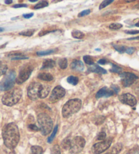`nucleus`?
Here are the masks:
<instances>
[{
    "mask_svg": "<svg viewBox=\"0 0 139 154\" xmlns=\"http://www.w3.org/2000/svg\"><path fill=\"white\" fill-rule=\"evenodd\" d=\"M2 137L6 147L14 149L20 140L19 130L17 124L11 122L4 126L2 130Z\"/></svg>",
    "mask_w": 139,
    "mask_h": 154,
    "instance_id": "f257e3e1",
    "label": "nucleus"
},
{
    "mask_svg": "<svg viewBox=\"0 0 139 154\" xmlns=\"http://www.w3.org/2000/svg\"><path fill=\"white\" fill-rule=\"evenodd\" d=\"M23 95L22 90L19 88H15L6 91L2 99V103L4 105L12 107L18 103Z\"/></svg>",
    "mask_w": 139,
    "mask_h": 154,
    "instance_id": "f03ea898",
    "label": "nucleus"
},
{
    "mask_svg": "<svg viewBox=\"0 0 139 154\" xmlns=\"http://www.w3.org/2000/svg\"><path fill=\"white\" fill-rule=\"evenodd\" d=\"M82 100L79 99H73L68 100L64 105L62 109L63 118H69L72 115L78 112L82 107Z\"/></svg>",
    "mask_w": 139,
    "mask_h": 154,
    "instance_id": "7ed1b4c3",
    "label": "nucleus"
},
{
    "mask_svg": "<svg viewBox=\"0 0 139 154\" xmlns=\"http://www.w3.org/2000/svg\"><path fill=\"white\" fill-rule=\"evenodd\" d=\"M37 122L42 135L46 136L51 132L53 129V122L48 115L44 113L39 114L37 116Z\"/></svg>",
    "mask_w": 139,
    "mask_h": 154,
    "instance_id": "20e7f679",
    "label": "nucleus"
},
{
    "mask_svg": "<svg viewBox=\"0 0 139 154\" xmlns=\"http://www.w3.org/2000/svg\"><path fill=\"white\" fill-rule=\"evenodd\" d=\"M16 72L10 71L0 81V91H8L12 89L16 82Z\"/></svg>",
    "mask_w": 139,
    "mask_h": 154,
    "instance_id": "39448f33",
    "label": "nucleus"
},
{
    "mask_svg": "<svg viewBox=\"0 0 139 154\" xmlns=\"http://www.w3.org/2000/svg\"><path fill=\"white\" fill-rule=\"evenodd\" d=\"M85 144V140L82 137H76L71 140L69 151L73 154L79 153L83 150Z\"/></svg>",
    "mask_w": 139,
    "mask_h": 154,
    "instance_id": "423d86ee",
    "label": "nucleus"
},
{
    "mask_svg": "<svg viewBox=\"0 0 139 154\" xmlns=\"http://www.w3.org/2000/svg\"><path fill=\"white\" fill-rule=\"evenodd\" d=\"M33 70V67L31 65H26L24 66L20 69L18 76L17 77V79H16V82L18 84H21L24 83V82H26L29 78Z\"/></svg>",
    "mask_w": 139,
    "mask_h": 154,
    "instance_id": "0eeeda50",
    "label": "nucleus"
},
{
    "mask_svg": "<svg viewBox=\"0 0 139 154\" xmlns=\"http://www.w3.org/2000/svg\"><path fill=\"white\" fill-rule=\"evenodd\" d=\"M41 87L42 84L38 82H33L29 85L27 89V94L29 99L33 100L39 99Z\"/></svg>",
    "mask_w": 139,
    "mask_h": 154,
    "instance_id": "6e6552de",
    "label": "nucleus"
},
{
    "mask_svg": "<svg viewBox=\"0 0 139 154\" xmlns=\"http://www.w3.org/2000/svg\"><path fill=\"white\" fill-rule=\"evenodd\" d=\"M112 143V139H106L103 141L97 143L92 146V151L94 154H100L107 150Z\"/></svg>",
    "mask_w": 139,
    "mask_h": 154,
    "instance_id": "1a4fd4ad",
    "label": "nucleus"
},
{
    "mask_svg": "<svg viewBox=\"0 0 139 154\" xmlns=\"http://www.w3.org/2000/svg\"><path fill=\"white\" fill-rule=\"evenodd\" d=\"M120 78L122 79V83L124 87H129L134 84L138 78L135 74L128 72H124L120 74Z\"/></svg>",
    "mask_w": 139,
    "mask_h": 154,
    "instance_id": "9d476101",
    "label": "nucleus"
},
{
    "mask_svg": "<svg viewBox=\"0 0 139 154\" xmlns=\"http://www.w3.org/2000/svg\"><path fill=\"white\" fill-rule=\"evenodd\" d=\"M65 90L64 89L62 86H58L57 87H55L54 90L52 91V93L50 94L49 100L51 103H56L65 97Z\"/></svg>",
    "mask_w": 139,
    "mask_h": 154,
    "instance_id": "9b49d317",
    "label": "nucleus"
},
{
    "mask_svg": "<svg viewBox=\"0 0 139 154\" xmlns=\"http://www.w3.org/2000/svg\"><path fill=\"white\" fill-rule=\"evenodd\" d=\"M119 99L122 103L129 105L130 107H134L136 104V102H137L136 98L132 94L129 93L121 95V96H119Z\"/></svg>",
    "mask_w": 139,
    "mask_h": 154,
    "instance_id": "f8f14e48",
    "label": "nucleus"
},
{
    "mask_svg": "<svg viewBox=\"0 0 139 154\" xmlns=\"http://www.w3.org/2000/svg\"><path fill=\"white\" fill-rule=\"evenodd\" d=\"M113 94L114 92L113 90L109 89L107 87H104L97 92V94H96V98L97 99H100V98L103 97H109L113 96Z\"/></svg>",
    "mask_w": 139,
    "mask_h": 154,
    "instance_id": "ddd939ff",
    "label": "nucleus"
},
{
    "mask_svg": "<svg viewBox=\"0 0 139 154\" xmlns=\"http://www.w3.org/2000/svg\"><path fill=\"white\" fill-rule=\"evenodd\" d=\"M50 86L47 84H42L41 90L39 92V99H45L50 93Z\"/></svg>",
    "mask_w": 139,
    "mask_h": 154,
    "instance_id": "4468645a",
    "label": "nucleus"
},
{
    "mask_svg": "<svg viewBox=\"0 0 139 154\" xmlns=\"http://www.w3.org/2000/svg\"><path fill=\"white\" fill-rule=\"evenodd\" d=\"M71 68L75 71H82L84 69V65L81 60H74L71 63Z\"/></svg>",
    "mask_w": 139,
    "mask_h": 154,
    "instance_id": "2eb2a0df",
    "label": "nucleus"
},
{
    "mask_svg": "<svg viewBox=\"0 0 139 154\" xmlns=\"http://www.w3.org/2000/svg\"><path fill=\"white\" fill-rule=\"evenodd\" d=\"M123 148V145L122 143H118L117 144L115 145L114 146H113L110 149H109L107 152L105 154H118L119 153H120V151H122Z\"/></svg>",
    "mask_w": 139,
    "mask_h": 154,
    "instance_id": "dca6fc26",
    "label": "nucleus"
},
{
    "mask_svg": "<svg viewBox=\"0 0 139 154\" xmlns=\"http://www.w3.org/2000/svg\"><path fill=\"white\" fill-rule=\"evenodd\" d=\"M89 70L92 72H94V73H97L99 74H106L107 73V71L104 69L101 68L99 67L98 65H93L91 66V67L89 68Z\"/></svg>",
    "mask_w": 139,
    "mask_h": 154,
    "instance_id": "f3484780",
    "label": "nucleus"
},
{
    "mask_svg": "<svg viewBox=\"0 0 139 154\" xmlns=\"http://www.w3.org/2000/svg\"><path fill=\"white\" fill-rule=\"evenodd\" d=\"M55 66V62L54 60L52 59H48L45 60L44 63H43L42 67L41 69H51L53 68Z\"/></svg>",
    "mask_w": 139,
    "mask_h": 154,
    "instance_id": "a211bd4d",
    "label": "nucleus"
},
{
    "mask_svg": "<svg viewBox=\"0 0 139 154\" xmlns=\"http://www.w3.org/2000/svg\"><path fill=\"white\" fill-rule=\"evenodd\" d=\"M39 79L43 81H46V82H50L53 79V76L50 73H39L38 76H37Z\"/></svg>",
    "mask_w": 139,
    "mask_h": 154,
    "instance_id": "6ab92c4d",
    "label": "nucleus"
},
{
    "mask_svg": "<svg viewBox=\"0 0 139 154\" xmlns=\"http://www.w3.org/2000/svg\"><path fill=\"white\" fill-rule=\"evenodd\" d=\"M30 154H43V149L40 146H32L31 147Z\"/></svg>",
    "mask_w": 139,
    "mask_h": 154,
    "instance_id": "aec40b11",
    "label": "nucleus"
},
{
    "mask_svg": "<svg viewBox=\"0 0 139 154\" xmlns=\"http://www.w3.org/2000/svg\"><path fill=\"white\" fill-rule=\"evenodd\" d=\"M71 35H72V36H73V38H76V39H82V38H84L85 36L84 33H82V31H77V30L72 31Z\"/></svg>",
    "mask_w": 139,
    "mask_h": 154,
    "instance_id": "412c9836",
    "label": "nucleus"
},
{
    "mask_svg": "<svg viewBox=\"0 0 139 154\" xmlns=\"http://www.w3.org/2000/svg\"><path fill=\"white\" fill-rule=\"evenodd\" d=\"M67 82L69 84H70L73 86H76L79 82V79L78 78L75 76H69L67 78Z\"/></svg>",
    "mask_w": 139,
    "mask_h": 154,
    "instance_id": "4be33fe9",
    "label": "nucleus"
},
{
    "mask_svg": "<svg viewBox=\"0 0 139 154\" xmlns=\"http://www.w3.org/2000/svg\"><path fill=\"white\" fill-rule=\"evenodd\" d=\"M58 65H59V67H60V69H65L67 67V65H68L67 60H66L65 58H61V59H60L59 61H58Z\"/></svg>",
    "mask_w": 139,
    "mask_h": 154,
    "instance_id": "5701e85b",
    "label": "nucleus"
},
{
    "mask_svg": "<svg viewBox=\"0 0 139 154\" xmlns=\"http://www.w3.org/2000/svg\"><path fill=\"white\" fill-rule=\"evenodd\" d=\"M58 126L57 125L54 128V130H53V132L52 134L50 135V136L48 137V143H51L52 142V140H54V137L56 136V134H57V132H58Z\"/></svg>",
    "mask_w": 139,
    "mask_h": 154,
    "instance_id": "b1692460",
    "label": "nucleus"
},
{
    "mask_svg": "<svg viewBox=\"0 0 139 154\" xmlns=\"http://www.w3.org/2000/svg\"><path fill=\"white\" fill-rule=\"evenodd\" d=\"M71 140H70L69 139H65L62 142V144H61L63 149L69 150V149H70V147H71Z\"/></svg>",
    "mask_w": 139,
    "mask_h": 154,
    "instance_id": "393cba45",
    "label": "nucleus"
},
{
    "mask_svg": "<svg viewBox=\"0 0 139 154\" xmlns=\"http://www.w3.org/2000/svg\"><path fill=\"white\" fill-rule=\"evenodd\" d=\"M48 6V2L46 1H43L41 2L39 4H37L36 6H34V9L35 10H37V9H40V8H43L47 7Z\"/></svg>",
    "mask_w": 139,
    "mask_h": 154,
    "instance_id": "a878e982",
    "label": "nucleus"
},
{
    "mask_svg": "<svg viewBox=\"0 0 139 154\" xmlns=\"http://www.w3.org/2000/svg\"><path fill=\"white\" fill-rule=\"evenodd\" d=\"M35 30L34 29H32V30H26L24 31L23 32L19 33V35H23V36H27V37H31L34 34Z\"/></svg>",
    "mask_w": 139,
    "mask_h": 154,
    "instance_id": "bb28decb",
    "label": "nucleus"
},
{
    "mask_svg": "<svg viewBox=\"0 0 139 154\" xmlns=\"http://www.w3.org/2000/svg\"><path fill=\"white\" fill-rule=\"evenodd\" d=\"M84 62L88 65H94V61H93L92 58L90 57V56H84Z\"/></svg>",
    "mask_w": 139,
    "mask_h": 154,
    "instance_id": "cd10ccee",
    "label": "nucleus"
},
{
    "mask_svg": "<svg viewBox=\"0 0 139 154\" xmlns=\"http://www.w3.org/2000/svg\"><path fill=\"white\" fill-rule=\"evenodd\" d=\"M8 70V66L4 64H0V77L6 74Z\"/></svg>",
    "mask_w": 139,
    "mask_h": 154,
    "instance_id": "c85d7f7f",
    "label": "nucleus"
},
{
    "mask_svg": "<svg viewBox=\"0 0 139 154\" xmlns=\"http://www.w3.org/2000/svg\"><path fill=\"white\" fill-rule=\"evenodd\" d=\"M122 27V25L119 23H113L109 25V29H111V30H118V29H121Z\"/></svg>",
    "mask_w": 139,
    "mask_h": 154,
    "instance_id": "c756f323",
    "label": "nucleus"
},
{
    "mask_svg": "<svg viewBox=\"0 0 139 154\" xmlns=\"http://www.w3.org/2000/svg\"><path fill=\"white\" fill-rule=\"evenodd\" d=\"M113 0H105V1H103L102 3L100 4V6H99V9L101 10L104 8H105L106 6H107L108 5H109L111 3H113Z\"/></svg>",
    "mask_w": 139,
    "mask_h": 154,
    "instance_id": "7c9ffc66",
    "label": "nucleus"
},
{
    "mask_svg": "<svg viewBox=\"0 0 139 154\" xmlns=\"http://www.w3.org/2000/svg\"><path fill=\"white\" fill-rule=\"evenodd\" d=\"M54 50H45V51H42V52H37V54L38 56H45L51 54L53 52H54Z\"/></svg>",
    "mask_w": 139,
    "mask_h": 154,
    "instance_id": "2f4dec72",
    "label": "nucleus"
},
{
    "mask_svg": "<svg viewBox=\"0 0 139 154\" xmlns=\"http://www.w3.org/2000/svg\"><path fill=\"white\" fill-rule=\"evenodd\" d=\"M111 72H113V73H121L122 71V69L121 67H118V66L117 65H113V67H112V69H111Z\"/></svg>",
    "mask_w": 139,
    "mask_h": 154,
    "instance_id": "473e14b6",
    "label": "nucleus"
},
{
    "mask_svg": "<svg viewBox=\"0 0 139 154\" xmlns=\"http://www.w3.org/2000/svg\"><path fill=\"white\" fill-rule=\"evenodd\" d=\"M51 153L52 154H61L60 153V149L59 146H58V145H54V147L52 148Z\"/></svg>",
    "mask_w": 139,
    "mask_h": 154,
    "instance_id": "72a5a7b5",
    "label": "nucleus"
},
{
    "mask_svg": "<svg viewBox=\"0 0 139 154\" xmlns=\"http://www.w3.org/2000/svg\"><path fill=\"white\" fill-rule=\"evenodd\" d=\"M23 56H24V55L20 52H10L8 55V57L12 58H17L18 57H23Z\"/></svg>",
    "mask_w": 139,
    "mask_h": 154,
    "instance_id": "f704fd0d",
    "label": "nucleus"
},
{
    "mask_svg": "<svg viewBox=\"0 0 139 154\" xmlns=\"http://www.w3.org/2000/svg\"><path fill=\"white\" fill-rule=\"evenodd\" d=\"M107 137V134L105 132H100L97 136V140H105Z\"/></svg>",
    "mask_w": 139,
    "mask_h": 154,
    "instance_id": "c9c22d12",
    "label": "nucleus"
},
{
    "mask_svg": "<svg viewBox=\"0 0 139 154\" xmlns=\"http://www.w3.org/2000/svg\"><path fill=\"white\" fill-rule=\"evenodd\" d=\"M113 46H114V48L119 53H124V52H125V50H126V48L125 46H116V45H114Z\"/></svg>",
    "mask_w": 139,
    "mask_h": 154,
    "instance_id": "e433bc0d",
    "label": "nucleus"
},
{
    "mask_svg": "<svg viewBox=\"0 0 139 154\" xmlns=\"http://www.w3.org/2000/svg\"><path fill=\"white\" fill-rule=\"evenodd\" d=\"M28 128L29 130H31L32 131H35V132H37V131H40V129L38 126H37L36 125H35V124H30V125H29Z\"/></svg>",
    "mask_w": 139,
    "mask_h": 154,
    "instance_id": "4c0bfd02",
    "label": "nucleus"
},
{
    "mask_svg": "<svg viewBox=\"0 0 139 154\" xmlns=\"http://www.w3.org/2000/svg\"><path fill=\"white\" fill-rule=\"evenodd\" d=\"M91 12V10L90 9H88V10H84V11H82V12H80L78 17H84V16H86V15H88L90 14V13Z\"/></svg>",
    "mask_w": 139,
    "mask_h": 154,
    "instance_id": "58836bf2",
    "label": "nucleus"
},
{
    "mask_svg": "<svg viewBox=\"0 0 139 154\" xmlns=\"http://www.w3.org/2000/svg\"><path fill=\"white\" fill-rule=\"evenodd\" d=\"M3 154H16L15 151H14V149H10L8 148H6L4 150Z\"/></svg>",
    "mask_w": 139,
    "mask_h": 154,
    "instance_id": "ea45409f",
    "label": "nucleus"
},
{
    "mask_svg": "<svg viewBox=\"0 0 139 154\" xmlns=\"http://www.w3.org/2000/svg\"><path fill=\"white\" fill-rule=\"evenodd\" d=\"M135 51V48L134 47H130L126 48V50H125V52L127 53L128 54H132V53H134V52Z\"/></svg>",
    "mask_w": 139,
    "mask_h": 154,
    "instance_id": "a19ab883",
    "label": "nucleus"
},
{
    "mask_svg": "<svg viewBox=\"0 0 139 154\" xmlns=\"http://www.w3.org/2000/svg\"><path fill=\"white\" fill-rule=\"evenodd\" d=\"M111 88L113 89V92H116V94L118 93V92H119V90H120V89H119V87L117 86V85H112V86H111Z\"/></svg>",
    "mask_w": 139,
    "mask_h": 154,
    "instance_id": "79ce46f5",
    "label": "nucleus"
},
{
    "mask_svg": "<svg viewBox=\"0 0 139 154\" xmlns=\"http://www.w3.org/2000/svg\"><path fill=\"white\" fill-rule=\"evenodd\" d=\"M125 33L128 34H130V35H135V34L139 33L138 30H132V31H126Z\"/></svg>",
    "mask_w": 139,
    "mask_h": 154,
    "instance_id": "37998d69",
    "label": "nucleus"
},
{
    "mask_svg": "<svg viewBox=\"0 0 139 154\" xmlns=\"http://www.w3.org/2000/svg\"><path fill=\"white\" fill-rule=\"evenodd\" d=\"M27 7V5L26 4H16L13 6L14 8H26Z\"/></svg>",
    "mask_w": 139,
    "mask_h": 154,
    "instance_id": "c03bdc74",
    "label": "nucleus"
},
{
    "mask_svg": "<svg viewBox=\"0 0 139 154\" xmlns=\"http://www.w3.org/2000/svg\"><path fill=\"white\" fill-rule=\"evenodd\" d=\"M28 57H25V56H23V57H18L17 58H12V60H23V59H27Z\"/></svg>",
    "mask_w": 139,
    "mask_h": 154,
    "instance_id": "a18cd8bd",
    "label": "nucleus"
},
{
    "mask_svg": "<svg viewBox=\"0 0 139 154\" xmlns=\"http://www.w3.org/2000/svg\"><path fill=\"white\" fill-rule=\"evenodd\" d=\"M33 16V13H29V14H23V17L25 18H30Z\"/></svg>",
    "mask_w": 139,
    "mask_h": 154,
    "instance_id": "49530a36",
    "label": "nucleus"
},
{
    "mask_svg": "<svg viewBox=\"0 0 139 154\" xmlns=\"http://www.w3.org/2000/svg\"><path fill=\"white\" fill-rule=\"evenodd\" d=\"M107 63V61L105 59H100L98 61V64H100V65H105Z\"/></svg>",
    "mask_w": 139,
    "mask_h": 154,
    "instance_id": "de8ad7c7",
    "label": "nucleus"
},
{
    "mask_svg": "<svg viewBox=\"0 0 139 154\" xmlns=\"http://www.w3.org/2000/svg\"><path fill=\"white\" fill-rule=\"evenodd\" d=\"M134 39H139V36L136 37V38H128V40H134Z\"/></svg>",
    "mask_w": 139,
    "mask_h": 154,
    "instance_id": "09e8293b",
    "label": "nucleus"
},
{
    "mask_svg": "<svg viewBox=\"0 0 139 154\" xmlns=\"http://www.w3.org/2000/svg\"><path fill=\"white\" fill-rule=\"evenodd\" d=\"M12 3V0H10V1H9V0H6V1H5V4H10Z\"/></svg>",
    "mask_w": 139,
    "mask_h": 154,
    "instance_id": "8fccbe9b",
    "label": "nucleus"
},
{
    "mask_svg": "<svg viewBox=\"0 0 139 154\" xmlns=\"http://www.w3.org/2000/svg\"><path fill=\"white\" fill-rule=\"evenodd\" d=\"M4 31V28H3V27H0V33L3 32Z\"/></svg>",
    "mask_w": 139,
    "mask_h": 154,
    "instance_id": "3c124183",
    "label": "nucleus"
},
{
    "mask_svg": "<svg viewBox=\"0 0 139 154\" xmlns=\"http://www.w3.org/2000/svg\"><path fill=\"white\" fill-rule=\"evenodd\" d=\"M29 2H36L37 0H29Z\"/></svg>",
    "mask_w": 139,
    "mask_h": 154,
    "instance_id": "603ef678",
    "label": "nucleus"
},
{
    "mask_svg": "<svg viewBox=\"0 0 139 154\" xmlns=\"http://www.w3.org/2000/svg\"><path fill=\"white\" fill-rule=\"evenodd\" d=\"M135 25H136V26H138V27H139V22H138V23H136Z\"/></svg>",
    "mask_w": 139,
    "mask_h": 154,
    "instance_id": "864d4df0",
    "label": "nucleus"
},
{
    "mask_svg": "<svg viewBox=\"0 0 139 154\" xmlns=\"http://www.w3.org/2000/svg\"><path fill=\"white\" fill-rule=\"evenodd\" d=\"M135 7H136V8H139V4L136 5V6Z\"/></svg>",
    "mask_w": 139,
    "mask_h": 154,
    "instance_id": "5fc2aeb1",
    "label": "nucleus"
},
{
    "mask_svg": "<svg viewBox=\"0 0 139 154\" xmlns=\"http://www.w3.org/2000/svg\"><path fill=\"white\" fill-rule=\"evenodd\" d=\"M132 1H126V2H128V3H129V2H132Z\"/></svg>",
    "mask_w": 139,
    "mask_h": 154,
    "instance_id": "6e6d98bb",
    "label": "nucleus"
},
{
    "mask_svg": "<svg viewBox=\"0 0 139 154\" xmlns=\"http://www.w3.org/2000/svg\"><path fill=\"white\" fill-rule=\"evenodd\" d=\"M96 50H98V51H100V49H96Z\"/></svg>",
    "mask_w": 139,
    "mask_h": 154,
    "instance_id": "4d7b16f0",
    "label": "nucleus"
}]
</instances>
